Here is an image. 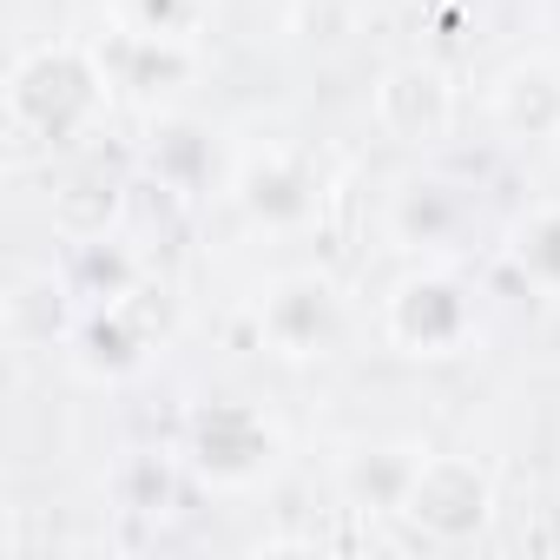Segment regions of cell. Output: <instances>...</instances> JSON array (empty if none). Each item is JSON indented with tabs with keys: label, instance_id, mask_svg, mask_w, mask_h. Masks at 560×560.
Masks as SVG:
<instances>
[{
	"label": "cell",
	"instance_id": "15",
	"mask_svg": "<svg viewBox=\"0 0 560 560\" xmlns=\"http://www.w3.org/2000/svg\"><path fill=\"white\" fill-rule=\"evenodd\" d=\"M198 21H205V0H119V27H132V34L191 40Z\"/></svg>",
	"mask_w": 560,
	"mask_h": 560
},
{
	"label": "cell",
	"instance_id": "13",
	"mask_svg": "<svg viewBox=\"0 0 560 560\" xmlns=\"http://www.w3.org/2000/svg\"><path fill=\"white\" fill-rule=\"evenodd\" d=\"M508 264L540 298H560V205H540L534 218H521V231L508 244Z\"/></svg>",
	"mask_w": 560,
	"mask_h": 560
},
{
	"label": "cell",
	"instance_id": "4",
	"mask_svg": "<svg viewBox=\"0 0 560 560\" xmlns=\"http://www.w3.org/2000/svg\"><path fill=\"white\" fill-rule=\"evenodd\" d=\"M494 514V481L468 455H422L416 488L402 501V521L429 540H475Z\"/></svg>",
	"mask_w": 560,
	"mask_h": 560
},
{
	"label": "cell",
	"instance_id": "2",
	"mask_svg": "<svg viewBox=\"0 0 560 560\" xmlns=\"http://www.w3.org/2000/svg\"><path fill=\"white\" fill-rule=\"evenodd\" d=\"M383 330L409 357H455L475 337V298H468V284L455 270H416L389 291Z\"/></svg>",
	"mask_w": 560,
	"mask_h": 560
},
{
	"label": "cell",
	"instance_id": "9",
	"mask_svg": "<svg viewBox=\"0 0 560 560\" xmlns=\"http://www.w3.org/2000/svg\"><path fill=\"white\" fill-rule=\"evenodd\" d=\"M100 60H106V80L126 86V93H165V86H178V80L198 67L191 40H172V34H132V27L106 34V40H100Z\"/></svg>",
	"mask_w": 560,
	"mask_h": 560
},
{
	"label": "cell",
	"instance_id": "11",
	"mask_svg": "<svg viewBox=\"0 0 560 560\" xmlns=\"http://www.w3.org/2000/svg\"><path fill=\"white\" fill-rule=\"evenodd\" d=\"M416 468H422V448H363V455H350L343 488H350V501H363V508L402 514V501H409V488H416Z\"/></svg>",
	"mask_w": 560,
	"mask_h": 560
},
{
	"label": "cell",
	"instance_id": "6",
	"mask_svg": "<svg viewBox=\"0 0 560 560\" xmlns=\"http://www.w3.org/2000/svg\"><path fill=\"white\" fill-rule=\"evenodd\" d=\"M231 191H237L244 218L264 224V231H304L317 218V205H324V185L298 152H250L237 165Z\"/></svg>",
	"mask_w": 560,
	"mask_h": 560
},
{
	"label": "cell",
	"instance_id": "3",
	"mask_svg": "<svg viewBox=\"0 0 560 560\" xmlns=\"http://www.w3.org/2000/svg\"><path fill=\"white\" fill-rule=\"evenodd\" d=\"M257 330H264V343L277 357H324L343 337V298L317 270L270 277L257 291Z\"/></svg>",
	"mask_w": 560,
	"mask_h": 560
},
{
	"label": "cell",
	"instance_id": "12",
	"mask_svg": "<svg viewBox=\"0 0 560 560\" xmlns=\"http://www.w3.org/2000/svg\"><path fill=\"white\" fill-rule=\"evenodd\" d=\"M132 257L106 237V231H93V237H80V264H73V277H67V298H80L86 311H106V304H126V291H132Z\"/></svg>",
	"mask_w": 560,
	"mask_h": 560
},
{
	"label": "cell",
	"instance_id": "14",
	"mask_svg": "<svg viewBox=\"0 0 560 560\" xmlns=\"http://www.w3.org/2000/svg\"><path fill=\"white\" fill-rule=\"evenodd\" d=\"M205 165H211V145L198 126H165L159 145H152V172L172 185V191H198L205 185Z\"/></svg>",
	"mask_w": 560,
	"mask_h": 560
},
{
	"label": "cell",
	"instance_id": "1",
	"mask_svg": "<svg viewBox=\"0 0 560 560\" xmlns=\"http://www.w3.org/2000/svg\"><path fill=\"white\" fill-rule=\"evenodd\" d=\"M113 80H106V60L100 47L80 54V47H34L21 54L14 80H8V106L27 132H40L47 145H67L73 132H86L106 106Z\"/></svg>",
	"mask_w": 560,
	"mask_h": 560
},
{
	"label": "cell",
	"instance_id": "10",
	"mask_svg": "<svg viewBox=\"0 0 560 560\" xmlns=\"http://www.w3.org/2000/svg\"><path fill=\"white\" fill-rule=\"evenodd\" d=\"M376 113H383V126H389L396 139L429 145V139L448 132V86H442L435 67H396V73L376 86Z\"/></svg>",
	"mask_w": 560,
	"mask_h": 560
},
{
	"label": "cell",
	"instance_id": "5",
	"mask_svg": "<svg viewBox=\"0 0 560 560\" xmlns=\"http://www.w3.org/2000/svg\"><path fill=\"white\" fill-rule=\"evenodd\" d=\"M191 468L218 488H250L277 468V429L250 402H211L191 422Z\"/></svg>",
	"mask_w": 560,
	"mask_h": 560
},
{
	"label": "cell",
	"instance_id": "7",
	"mask_svg": "<svg viewBox=\"0 0 560 560\" xmlns=\"http://www.w3.org/2000/svg\"><path fill=\"white\" fill-rule=\"evenodd\" d=\"M475 224V205L448 178H409L389 205V231L409 250H455V237Z\"/></svg>",
	"mask_w": 560,
	"mask_h": 560
},
{
	"label": "cell",
	"instance_id": "8",
	"mask_svg": "<svg viewBox=\"0 0 560 560\" xmlns=\"http://www.w3.org/2000/svg\"><path fill=\"white\" fill-rule=\"evenodd\" d=\"M494 126L508 139H560V67L553 60H521L494 80Z\"/></svg>",
	"mask_w": 560,
	"mask_h": 560
}]
</instances>
